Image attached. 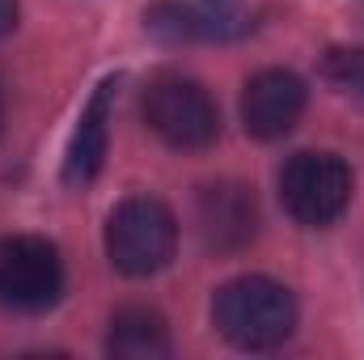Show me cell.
<instances>
[{"mask_svg":"<svg viewBox=\"0 0 364 360\" xmlns=\"http://www.w3.org/2000/svg\"><path fill=\"white\" fill-rule=\"evenodd\" d=\"M216 331L242 352H272L296 327V301L272 275H237L212 297Z\"/></svg>","mask_w":364,"mask_h":360,"instance_id":"obj_1","label":"cell"},{"mask_svg":"<svg viewBox=\"0 0 364 360\" xmlns=\"http://www.w3.org/2000/svg\"><path fill=\"white\" fill-rule=\"evenodd\" d=\"M178 246V221L157 195L123 199L106 221V259L123 275H157Z\"/></svg>","mask_w":364,"mask_h":360,"instance_id":"obj_2","label":"cell"},{"mask_svg":"<svg viewBox=\"0 0 364 360\" xmlns=\"http://www.w3.org/2000/svg\"><path fill=\"white\" fill-rule=\"evenodd\" d=\"M279 199L296 225H335L352 203V170L339 153H296L279 170Z\"/></svg>","mask_w":364,"mask_h":360,"instance_id":"obj_3","label":"cell"},{"mask_svg":"<svg viewBox=\"0 0 364 360\" xmlns=\"http://www.w3.org/2000/svg\"><path fill=\"white\" fill-rule=\"evenodd\" d=\"M64 292V259L47 238H0V309L43 314Z\"/></svg>","mask_w":364,"mask_h":360,"instance_id":"obj_4","label":"cell"},{"mask_svg":"<svg viewBox=\"0 0 364 360\" xmlns=\"http://www.w3.org/2000/svg\"><path fill=\"white\" fill-rule=\"evenodd\" d=\"M144 123L170 149H208L220 136V110L212 93L186 77H157L144 90Z\"/></svg>","mask_w":364,"mask_h":360,"instance_id":"obj_5","label":"cell"},{"mask_svg":"<svg viewBox=\"0 0 364 360\" xmlns=\"http://www.w3.org/2000/svg\"><path fill=\"white\" fill-rule=\"evenodd\" d=\"M144 26L166 43H229L250 30L237 0H157Z\"/></svg>","mask_w":364,"mask_h":360,"instance_id":"obj_6","label":"cell"},{"mask_svg":"<svg viewBox=\"0 0 364 360\" xmlns=\"http://www.w3.org/2000/svg\"><path fill=\"white\" fill-rule=\"evenodd\" d=\"M305 115V81L288 68H267L246 81L242 93V123L255 140L288 136Z\"/></svg>","mask_w":364,"mask_h":360,"instance_id":"obj_7","label":"cell"},{"mask_svg":"<svg viewBox=\"0 0 364 360\" xmlns=\"http://www.w3.org/2000/svg\"><path fill=\"white\" fill-rule=\"evenodd\" d=\"M199 238L212 250H242L259 233V203L246 182H212L195 199Z\"/></svg>","mask_w":364,"mask_h":360,"instance_id":"obj_8","label":"cell"},{"mask_svg":"<svg viewBox=\"0 0 364 360\" xmlns=\"http://www.w3.org/2000/svg\"><path fill=\"white\" fill-rule=\"evenodd\" d=\"M114 93H119V77H106L93 97L85 102L68 153H64V182L68 186H85L97 179L102 162H106V144H110V115H114Z\"/></svg>","mask_w":364,"mask_h":360,"instance_id":"obj_9","label":"cell"},{"mask_svg":"<svg viewBox=\"0 0 364 360\" xmlns=\"http://www.w3.org/2000/svg\"><path fill=\"white\" fill-rule=\"evenodd\" d=\"M106 352L119 360H161L170 356V331L166 318L153 309H119L110 318V335H106Z\"/></svg>","mask_w":364,"mask_h":360,"instance_id":"obj_10","label":"cell"},{"mask_svg":"<svg viewBox=\"0 0 364 360\" xmlns=\"http://www.w3.org/2000/svg\"><path fill=\"white\" fill-rule=\"evenodd\" d=\"M322 73L352 93H364V51H331Z\"/></svg>","mask_w":364,"mask_h":360,"instance_id":"obj_11","label":"cell"},{"mask_svg":"<svg viewBox=\"0 0 364 360\" xmlns=\"http://www.w3.org/2000/svg\"><path fill=\"white\" fill-rule=\"evenodd\" d=\"M17 26V0H0V38Z\"/></svg>","mask_w":364,"mask_h":360,"instance_id":"obj_12","label":"cell"},{"mask_svg":"<svg viewBox=\"0 0 364 360\" xmlns=\"http://www.w3.org/2000/svg\"><path fill=\"white\" fill-rule=\"evenodd\" d=\"M0 123H4V102H0Z\"/></svg>","mask_w":364,"mask_h":360,"instance_id":"obj_13","label":"cell"}]
</instances>
